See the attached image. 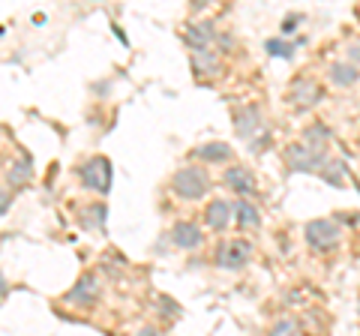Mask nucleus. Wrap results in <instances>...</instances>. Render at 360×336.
Listing matches in <instances>:
<instances>
[{"mask_svg": "<svg viewBox=\"0 0 360 336\" xmlns=\"http://www.w3.org/2000/svg\"><path fill=\"white\" fill-rule=\"evenodd\" d=\"M357 78H360V70H357L354 63H348V60H336V63H330V82H333V84L352 87V84H357Z\"/></svg>", "mask_w": 360, "mask_h": 336, "instance_id": "obj_9", "label": "nucleus"}, {"mask_svg": "<svg viewBox=\"0 0 360 336\" xmlns=\"http://www.w3.org/2000/svg\"><path fill=\"white\" fill-rule=\"evenodd\" d=\"M234 219H238L240 228H258V226H262V219H258V210L246 198L234 205Z\"/></svg>", "mask_w": 360, "mask_h": 336, "instance_id": "obj_12", "label": "nucleus"}, {"mask_svg": "<svg viewBox=\"0 0 360 336\" xmlns=\"http://www.w3.org/2000/svg\"><path fill=\"white\" fill-rule=\"evenodd\" d=\"M348 58H352V60L360 66V46H352V49H348Z\"/></svg>", "mask_w": 360, "mask_h": 336, "instance_id": "obj_18", "label": "nucleus"}, {"mask_svg": "<svg viewBox=\"0 0 360 336\" xmlns=\"http://www.w3.org/2000/svg\"><path fill=\"white\" fill-rule=\"evenodd\" d=\"M84 183L87 186H94V189H108V183H111V165L105 162V160H90L87 165H84Z\"/></svg>", "mask_w": 360, "mask_h": 336, "instance_id": "obj_7", "label": "nucleus"}, {"mask_svg": "<svg viewBox=\"0 0 360 336\" xmlns=\"http://www.w3.org/2000/svg\"><path fill=\"white\" fill-rule=\"evenodd\" d=\"M174 240H177V246H184V250H195V246L201 243V228L193 226V222H177Z\"/></svg>", "mask_w": 360, "mask_h": 336, "instance_id": "obj_10", "label": "nucleus"}, {"mask_svg": "<svg viewBox=\"0 0 360 336\" xmlns=\"http://www.w3.org/2000/svg\"><path fill=\"white\" fill-rule=\"evenodd\" d=\"M198 156L201 160H207V162H225V160H231V148L229 144H222V141H213V144L198 148Z\"/></svg>", "mask_w": 360, "mask_h": 336, "instance_id": "obj_13", "label": "nucleus"}, {"mask_svg": "<svg viewBox=\"0 0 360 336\" xmlns=\"http://www.w3.org/2000/svg\"><path fill=\"white\" fill-rule=\"evenodd\" d=\"M319 99H321V87L309 82V78H303V82L291 87V105L295 108H312Z\"/></svg>", "mask_w": 360, "mask_h": 336, "instance_id": "obj_6", "label": "nucleus"}, {"mask_svg": "<svg viewBox=\"0 0 360 336\" xmlns=\"http://www.w3.org/2000/svg\"><path fill=\"white\" fill-rule=\"evenodd\" d=\"M250 259H252V243L243 240V238L225 240L217 250V264L222 267V271H240V267H246Z\"/></svg>", "mask_w": 360, "mask_h": 336, "instance_id": "obj_2", "label": "nucleus"}, {"mask_svg": "<svg viewBox=\"0 0 360 336\" xmlns=\"http://www.w3.org/2000/svg\"><path fill=\"white\" fill-rule=\"evenodd\" d=\"M6 295V285H4V279H0V297H4Z\"/></svg>", "mask_w": 360, "mask_h": 336, "instance_id": "obj_19", "label": "nucleus"}, {"mask_svg": "<svg viewBox=\"0 0 360 336\" xmlns=\"http://www.w3.org/2000/svg\"><path fill=\"white\" fill-rule=\"evenodd\" d=\"M328 138H330V132L324 129V123H319V127H309L307 132H303V144L312 148V150H319V153H324V144H328Z\"/></svg>", "mask_w": 360, "mask_h": 336, "instance_id": "obj_14", "label": "nucleus"}, {"mask_svg": "<svg viewBox=\"0 0 360 336\" xmlns=\"http://www.w3.org/2000/svg\"><path fill=\"white\" fill-rule=\"evenodd\" d=\"M285 162H288L291 172H315V174H319L321 165L328 162V156L307 148L303 141H297V144H291V148L285 150Z\"/></svg>", "mask_w": 360, "mask_h": 336, "instance_id": "obj_3", "label": "nucleus"}, {"mask_svg": "<svg viewBox=\"0 0 360 336\" xmlns=\"http://www.w3.org/2000/svg\"><path fill=\"white\" fill-rule=\"evenodd\" d=\"M267 51L274 54V58H276V54H279V58H291V49L285 46V42H276V39L267 42Z\"/></svg>", "mask_w": 360, "mask_h": 336, "instance_id": "obj_17", "label": "nucleus"}, {"mask_svg": "<svg viewBox=\"0 0 360 336\" xmlns=\"http://www.w3.org/2000/svg\"><path fill=\"white\" fill-rule=\"evenodd\" d=\"M225 183L229 189H234L238 195H255V181H252V172H246V168H229L225 172Z\"/></svg>", "mask_w": 360, "mask_h": 336, "instance_id": "obj_8", "label": "nucleus"}, {"mask_svg": "<svg viewBox=\"0 0 360 336\" xmlns=\"http://www.w3.org/2000/svg\"><path fill=\"white\" fill-rule=\"evenodd\" d=\"M234 120H238V132L243 138H255V132L262 129V123H258V111L255 108H243L234 115Z\"/></svg>", "mask_w": 360, "mask_h": 336, "instance_id": "obj_11", "label": "nucleus"}, {"mask_svg": "<svg viewBox=\"0 0 360 336\" xmlns=\"http://www.w3.org/2000/svg\"><path fill=\"white\" fill-rule=\"evenodd\" d=\"M207 172L205 168H184V172L174 174V189L184 198H201L207 193Z\"/></svg>", "mask_w": 360, "mask_h": 336, "instance_id": "obj_4", "label": "nucleus"}, {"mask_svg": "<svg viewBox=\"0 0 360 336\" xmlns=\"http://www.w3.org/2000/svg\"><path fill=\"white\" fill-rule=\"evenodd\" d=\"M231 217H234V205H231V201H225V198L210 201L207 210H205V222H207V228H213V231L229 228Z\"/></svg>", "mask_w": 360, "mask_h": 336, "instance_id": "obj_5", "label": "nucleus"}, {"mask_svg": "<svg viewBox=\"0 0 360 336\" xmlns=\"http://www.w3.org/2000/svg\"><path fill=\"white\" fill-rule=\"evenodd\" d=\"M307 243L315 252H333L340 246V226L333 219H312L307 222Z\"/></svg>", "mask_w": 360, "mask_h": 336, "instance_id": "obj_1", "label": "nucleus"}, {"mask_svg": "<svg viewBox=\"0 0 360 336\" xmlns=\"http://www.w3.org/2000/svg\"><path fill=\"white\" fill-rule=\"evenodd\" d=\"M210 37H213L210 25H193V27L186 30V39H189V42H195L198 49H205V42H210Z\"/></svg>", "mask_w": 360, "mask_h": 336, "instance_id": "obj_15", "label": "nucleus"}, {"mask_svg": "<svg viewBox=\"0 0 360 336\" xmlns=\"http://www.w3.org/2000/svg\"><path fill=\"white\" fill-rule=\"evenodd\" d=\"M270 336H300V328L295 318H279L274 328H270Z\"/></svg>", "mask_w": 360, "mask_h": 336, "instance_id": "obj_16", "label": "nucleus"}]
</instances>
